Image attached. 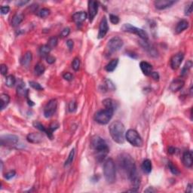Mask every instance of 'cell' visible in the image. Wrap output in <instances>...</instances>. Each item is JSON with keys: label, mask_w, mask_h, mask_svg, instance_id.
Segmentation results:
<instances>
[{"label": "cell", "mask_w": 193, "mask_h": 193, "mask_svg": "<svg viewBox=\"0 0 193 193\" xmlns=\"http://www.w3.org/2000/svg\"><path fill=\"white\" fill-rule=\"evenodd\" d=\"M118 162L120 170L124 172L133 186V189L129 191L137 192L140 185V180L138 177L137 168L133 159L128 154L122 153L118 156Z\"/></svg>", "instance_id": "obj_1"}, {"label": "cell", "mask_w": 193, "mask_h": 193, "mask_svg": "<svg viewBox=\"0 0 193 193\" xmlns=\"http://www.w3.org/2000/svg\"><path fill=\"white\" fill-rule=\"evenodd\" d=\"M91 146L96 153V158L98 162H102L107 157L110 149L107 142L100 136H94L91 139Z\"/></svg>", "instance_id": "obj_2"}, {"label": "cell", "mask_w": 193, "mask_h": 193, "mask_svg": "<svg viewBox=\"0 0 193 193\" xmlns=\"http://www.w3.org/2000/svg\"><path fill=\"white\" fill-rule=\"evenodd\" d=\"M112 138L116 143L123 144L125 140V128L121 121H115L109 127Z\"/></svg>", "instance_id": "obj_3"}, {"label": "cell", "mask_w": 193, "mask_h": 193, "mask_svg": "<svg viewBox=\"0 0 193 193\" xmlns=\"http://www.w3.org/2000/svg\"><path fill=\"white\" fill-rule=\"evenodd\" d=\"M104 175L108 183H114L116 179V165L113 159H108L104 165Z\"/></svg>", "instance_id": "obj_4"}, {"label": "cell", "mask_w": 193, "mask_h": 193, "mask_svg": "<svg viewBox=\"0 0 193 193\" xmlns=\"http://www.w3.org/2000/svg\"><path fill=\"white\" fill-rule=\"evenodd\" d=\"M114 110H113V109L107 108H106L105 110H100L95 114L94 119L100 124H108L109 121L113 118Z\"/></svg>", "instance_id": "obj_5"}, {"label": "cell", "mask_w": 193, "mask_h": 193, "mask_svg": "<svg viewBox=\"0 0 193 193\" xmlns=\"http://www.w3.org/2000/svg\"><path fill=\"white\" fill-rule=\"evenodd\" d=\"M125 139L130 144L136 147H140L143 146V140L137 130L133 129H129L125 133Z\"/></svg>", "instance_id": "obj_6"}, {"label": "cell", "mask_w": 193, "mask_h": 193, "mask_svg": "<svg viewBox=\"0 0 193 193\" xmlns=\"http://www.w3.org/2000/svg\"><path fill=\"white\" fill-rule=\"evenodd\" d=\"M121 30H123L125 33H133V34H136L142 39L144 41H147L148 40V34L145 30H142V29L137 28L136 27H133V26L130 25V24H125L122 26L121 27Z\"/></svg>", "instance_id": "obj_7"}, {"label": "cell", "mask_w": 193, "mask_h": 193, "mask_svg": "<svg viewBox=\"0 0 193 193\" xmlns=\"http://www.w3.org/2000/svg\"><path fill=\"white\" fill-rule=\"evenodd\" d=\"M123 44H124V42H123V40L121 39V38L118 37V36H115V37L112 38L107 43V51L110 54H113L114 52L118 51V50H120L122 48Z\"/></svg>", "instance_id": "obj_8"}, {"label": "cell", "mask_w": 193, "mask_h": 193, "mask_svg": "<svg viewBox=\"0 0 193 193\" xmlns=\"http://www.w3.org/2000/svg\"><path fill=\"white\" fill-rule=\"evenodd\" d=\"M1 145L5 146H14L17 144L19 137L14 134H6L1 137Z\"/></svg>", "instance_id": "obj_9"}, {"label": "cell", "mask_w": 193, "mask_h": 193, "mask_svg": "<svg viewBox=\"0 0 193 193\" xmlns=\"http://www.w3.org/2000/svg\"><path fill=\"white\" fill-rule=\"evenodd\" d=\"M57 108V101L56 99H52L47 103L44 108V116L45 118H50L56 112Z\"/></svg>", "instance_id": "obj_10"}, {"label": "cell", "mask_w": 193, "mask_h": 193, "mask_svg": "<svg viewBox=\"0 0 193 193\" xmlns=\"http://www.w3.org/2000/svg\"><path fill=\"white\" fill-rule=\"evenodd\" d=\"M88 19L90 22H92L95 16L97 15L99 8V4L96 1H89L88 2Z\"/></svg>", "instance_id": "obj_11"}, {"label": "cell", "mask_w": 193, "mask_h": 193, "mask_svg": "<svg viewBox=\"0 0 193 193\" xmlns=\"http://www.w3.org/2000/svg\"><path fill=\"white\" fill-rule=\"evenodd\" d=\"M184 58V54L182 52L176 54L171 57V66L174 70H176L180 67Z\"/></svg>", "instance_id": "obj_12"}, {"label": "cell", "mask_w": 193, "mask_h": 193, "mask_svg": "<svg viewBox=\"0 0 193 193\" xmlns=\"http://www.w3.org/2000/svg\"><path fill=\"white\" fill-rule=\"evenodd\" d=\"M108 30V21H107V17L104 16L102 18V20H101V23H100L99 32H98V39H103L104 37H105Z\"/></svg>", "instance_id": "obj_13"}, {"label": "cell", "mask_w": 193, "mask_h": 193, "mask_svg": "<svg viewBox=\"0 0 193 193\" xmlns=\"http://www.w3.org/2000/svg\"><path fill=\"white\" fill-rule=\"evenodd\" d=\"M175 3L176 2L172 0H159L154 2V5L158 10H165L166 8H171Z\"/></svg>", "instance_id": "obj_14"}, {"label": "cell", "mask_w": 193, "mask_h": 193, "mask_svg": "<svg viewBox=\"0 0 193 193\" xmlns=\"http://www.w3.org/2000/svg\"><path fill=\"white\" fill-rule=\"evenodd\" d=\"M183 163L187 168H191L193 165L192 152L191 150L186 151L183 155Z\"/></svg>", "instance_id": "obj_15"}, {"label": "cell", "mask_w": 193, "mask_h": 193, "mask_svg": "<svg viewBox=\"0 0 193 193\" xmlns=\"http://www.w3.org/2000/svg\"><path fill=\"white\" fill-rule=\"evenodd\" d=\"M185 82L181 79H177L171 82L169 88L172 92H177L183 88Z\"/></svg>", "instance_id": "obj_16"}, {"label": "cell", "mask_w": 193, "mask_h": 193, "mask_svg": "<svg viewBox=\"0 0 193 193\" xmlns=\"http://www.w3.org/2000/svg\"><path fill=\"white\" fill-rule=\"evenodd\" d=\"M72 18L73 21H75L76 24H82L88 18V14L85 11H78V12H75V14H72Z\"/></svg>", "instance_id": "obj_17"}, {"label": "cell", "mask_w": 193, "mask_h": 193, "mask_svg": "<svg viewBox=\"0 0 193 193\" xmlns=\"http://www.w3.org/2000/svg\"><path fill=\"white\" fill-rule=\"evenodd\" d=\"M43 137L39 133H30L27 135V140L29 143H39L42 141Z\"/></svg>", "instance_id": "obj_18"}, {"label": "cell", "mask_w": 193, "mask_h": 193, "mask_svg": "<svg viewBox=\"0 0 193 193\" xmlns=\"http://www.w3.org/2000/svg\"><path fill=\"white\" fill-rule=\"evenodd\" d=\"M140 67L145 75H150L152 72V66L148 62L141 61L140 63Z\"/></svg>", "instance_id": "obj_19"}, {"label": "cell", "mask_w": 193, "mask_h": 193, "mask_svg": "<svg viewBox=\"0 0 193 193\" xmlns=\"http://www.w3.org/2000/svg\"><path fill=\"white\" fill-rule=\"evenodd\" d=\"M189 27V22L186 20H181L180 21L177 23L175 28V32L177 34H180L182 32H183L184 30H186Z\"/></svg>", "instance_id": "obj_20"}, {"label": "cell", "mask_w": 193, "mask_h": 193, "mask_svg": "<svg viewBox=\"0 0 193 193\" xmlns=\"http://www.w3.org/2000/svg\"><path fill=\"white\" fill-rule=\"evenodd\" d=\"M24 14H16L15 15H14V17H12V20H11V25L14 27H17V26H19L22 23V21H24Z\"/></svg>", "instance_id": "obj_21"}, {"label": "cell", "mask_w": 193, "mask_h": 193, "mask_svg": "<svg viewBox=\"0 0 193 193\" xmlns=\"http://www.w3.org/2000/svg\"><path fill=\"white\" fill-rule=\"evenodd\" d=\"M33 59V54L31 51H27L24 54L23 58L21 59V64L24 66H28L31 63Z\"/></svg>", "instance_id": "obj_22"}, {"label": "cell", "mask_w": 193, "mask_h": 193, "mask_svg": "<svg viewBox=\"0 0 193 193\" xmlns=\"http://www.w3.org/2000/svg\"><path fill=\"white\" fill-rule=\"evenodd\" d=\"M118 59H113L111 61L109 62L105 66V69L106 71L109 72H112L115 70V69H116L117 66H118Z\"/></svg>", "instance_id": "obj_23"}, {"label": "cell", "mask_w": 193, "mask_h": 193, "mask_svg": "<svg viewBox=\"0 0 193 193\" xmlns=\"http://www.w3.org/2000/svg\"><path fill=\"white\" fill-rule=\"evenodd\" d=\"M1 98V110L6 108L10 103V96L7 94H2L0 96Z\"/></svg>", "instance_id": "obj_24"}, {"label": "cell", "mask_w": 193, "mask_h": 193, "mask_svg": "<svg viewBox=\"0 0 193 193\" xmlns=\"http://www.w3.org/2000/svg\"><path fill=\"white\" fill-rule=\"evenodd\" d=\"M152 162H151L149 159H146L143 162V164H142V169L144 171L146 174H149L152 171Z\"/></svg>", "instance_id": "obj_25"}, {"label": "cell", "mask_w": 193, "mask_h": 193, "mask_svg": "<svg viewBox=\"0 0 193 193\" xmlns=\"http://www.w3.org/2000/svg\"><path fill=\"white\" fill-rule=\"evenodd\" d=\"M59 124H57V123H52L50 126L47 128V132H46V134H47L48 137L51 140L53 138V132L55 130L58 128Z\"/></svg>", "instance_id": "obj_26"}, {"label": "cell", "mask_w": 193, "mask_h": 193, "mask_svg": "<svg viewBox=\"0 0 193 193\" xmlns=\"http://www.w3.org/2000/svg\"><path fill=\"white\" fill-rule=\"evenodd\" d=\"M51 50V48L48 45H44L40 47L39 54L41 55V57H46L49 55Z\"/></svg>", "instance_id": "obj_27"}, {"label": "cell", "mask_w": 193, "mask_h": 193, "mask_svg": "<svg viewBox=\"0 0 193 193\" xmlns=\"http://www.w3.org/2000/svg\"><path fill=\"white\" fill-rule=\"evenodd\" d=\"M45 71V67L41 63H38L34 67V72L36 75H41Z\"/></svg>", "instance_id": "obj_28"}, {"label": "cell", "mask_w": 193, "mask_h": 193, "mask_svg": "<svg viewBox=\"0 0 193 193\" xmlns=\"http://www.w3.org/2000/svg\"><path fill=\"white\" fill-rule=\"evenodd\" d=\"M16 83V79L15 77L13 75H9L6 77L5 79V85L8 86V88H12L14 86Z\"/></svg>", "instance_id": "obj_29"}, {"label": "cell", "mask_w": 193, "mask_h": 193, "mask_svg": "<svg viewBox=\"0 0 193 193\" xmlns=\"http://www.w3.org/2000/svg\"><path fill=\"white\" fill-rule=\"evenodd\" d=\"M17 94L20 96H25V97H27L28 96V90L26 89L25 85L24 84H21L17 88Z\"/></svg>", "instance_id": "obj_30"}, {"label": "cell", "mask_w": 193, "mask_h": 193, "mask_svg": "<svg viewBox=\"0 0 193 193\" xmlns=\"http://www.w3.org/2000/svg\"><path fill=\"white\" fill-rule=\"evenodd\" d=\"M103 104L105 107V108L107 109H113L115 110V101L113 100L110 99V98H107V99H105L103 101Z\"/></svg>", "instance_id": "obj_31"}, {"label": "cell", "mask_w": 193, "mask_h": 193, "mask_svg": "<svg viewBox=\"0 0 193 193\" xmlns=\"http://www.w3.org/2000/svg\"><path fill=\"white\" fill-rule=\"evenodd\" d=\"M192 60H188V61L186 63V64L184 65L183 67L181 75H182L183 76L186 75L189 71V69L192 68Z\"/></svg>", "instance_id": "obj_32"}, {"label": "cell", "mask_w": 193, "mask_h": 193, "mask_svg": "<svg viewBox=\"0 0 193 193\" xmlns=\"http://www.w3.org/2000/svg\"><path fill=\"white\" fill-rule=\"evenodd\" d=\"M74 156H75V149H72V150L70 151V152H69L67 159H66V162H65L64 163L65 167L69 166V165H71V164L72 163V162H73L74 160Z\"/></svg>", "instance_id": "obj_33"}, {"label": "cell", "mask_w": 193, "mask_h": 193, "mask_svg": "<svg viewBox=\"0 0 193 193\" xmlns=\"http://www.w3.org/2000/svg\"><path fill=\"white\" fill-rule=\"evenodd\" d=\"M58 43V39L56 36H53V37H51L49 39V40L48 41V45L51 48H53L56 47Z\"/></svg>", "instance_id": "obj_34"}, {"label": "cell", "mask_w": 193, "mask_h": 193, "mask_svg": "<svg viewBox=\"0 0 193 193\" xmlns=\"http://www.w3.org/2000/svg\"><path fill=\"white\" fill-rule=\"evenodd\" d=\"M50 13L51 11L48 8H43L38 12V15L40 17H42V18H45V17H47L50 14Z\"/></svg>", "instance_id": "obj_35"}, {"label": "cell", "mask_w": 193, "mask_h": 193, "mask_svg": "<svg viewBox=\"0 0 193 193\" xmlns=\"http://www.w3.org/2000/svg\"><path fill=\"white\" fill-rule=\"evenodd\" d=\"M168 167H169L170 171H171V172L173 174L179 175L180 174V171L178 170V168H177V167L175 166V165H174L171 162H168Z\"/></svg>", "instance_id": "obj_36"}, {"label": "cell", "mask_w": 193, "mask_h": 193, "mask_svg": "<svg viewBox=\"0 0 193 193\" xmlns=\"http://www.w3.org/2000/svg\"><path fill=\"white\" fill-rule=\"evenodd\" d=\"M33 126H34L36 128H37L38 130H39L40 131L42 132H44V133H46V132H47V128H46L45 127L44 125H43L42 123L39 122V121H35L34 122H33Z\"/></svg>", "instance_id": "obj_37"}, {"label": "cell", "mask_w": 193, "mask_h": 193, "mask_svg": "<svg viewBox=\"0 0 193 193\" xmlns=\"http://www.w3.org/2000/svg\"><path fill=\"white\" fill-rule=\"evenodd\" d=\"M72 68L75 71H78L79 69V68H80V60H79V57H75L72 60Z\"/></svg>", "instance_id": "obj_38"}, {"label": "cell", "mask_w": 193, "mask_h": 193, "mask_svg": "<svg viewBox=\"0 0 193 193\" xmlns=\"http://www.w3.org/2000/svg\"><path fill=\"white\" fill-rule=\"evenodd\" d=\"M29 84H30V85L32 88L37 90V91H42V90H43V88L41 86V85L39 83H38V82H34V81H30V82H29Z\"/></svg>", "instance_id": "obj_39"}, {"label": "cell", "mask_w": 193, "mask_h": 193, "mask_svg": "<svg viewBox=\"0 0 193 193\" xmlns=\"http://www.w3.org/2000/svg\"><path fill=\"white\" fill-rule=\"evenodd\" d=\"M77 109V104L75 101H71L68 105V110L70 113H74Z\"/></svg>", "instance_id": "obj_40"}, {"label": "cell", "mask_w": 193, "mask_h": 193, "mask_svg": "<svg viewBox=\"0 0 193 193\" xmlns=\"http://www.w3.org/2000/svg\"><path fill=\"white\" fill-rule=\"evenodd\" d=\"M110 21L112 24H118V23H119V17H118V16L115 15V14H110Z\"/></svg>", "instance_id": "obj_41"}, {"label": "cell", "mask_w": 193, "mask_h": 193, "mask_svg": "<svg viewBox=\"0 0 193 193\" xmlns=\"http://www.w3.org/2000/svg\"><path fill=\"white\" fill-rule=\"evenodd\" d=\"M192 5H193V2H191L189 5L186 6L185 10H184V12H185L184 14H185V15L189 16L192 14Z\"/></svg>", "instance_id": "obj_42"}, {"label": "cell", "mask_w": 193, "mask_h": 193, "mask_svg": "<svg viewBox=\"0 0 193 193\" xmlns=\"http://www.w3.org/2000/svg\"><path fill=\"white\" fill-rule=\"evenodd\" d=\"M69 33H70V29H69V27H65V28L63 29V30L61 31L60 36H61L62 38H64L69 36Z\"/></svg>", "instance_id": "obj_43"}, {"label": "cell", "mask_w": 193, "mask_h": 193, "mask_svg": "<svg viewBox=\"0 0 193 193\" xmlns=\"http://www.w3.org/2000/svg\"><path fill=\"white\" fill-rule=\"evenodd\" d=\"M16 175V172L14 171H9V172L6 173L5 174V178L6 180H9L12 179V178H14V177H15Z\"/></svg>", "instance_id": "obj_44"}, {"label": "cell", "mask_w": 193, "mask_h": 193, "mask_svg": "<svg viewBox=\"0 0 193 193\" xmlns=\"http://www.w3.org/2000/svg\"><path fill=\"white\" fill-rule=\"evenodd\" d=\"M105 85H106V88H109V90H114L115 89L114 84H113V82H112V81H110V79H106Z\"/></svg>", "instance_id": "obj_45"}, {"label": "cell", "mask_w": 193, "mask_h": 193, "mask_svg": "<svg viewBox=\"0 0 193 193\" xmlns=\"http://www.w3.org/2000/svg\"><path fill=\"white\" fill-rule=\"evenodd\" d=\"M63 78L66 81H72L73 79V75H72V73L70 72H65L63 75Z\"/></svg>", "instance_id": "obj_46"}, {"label": "cell", "mask_w": 193, "mask_h": 193, "mask_svg": "<svg viewBox=\"0 0 193 193\" xmlns=\"http://www.w3.org/2000/svg\"><path fill=\"white\" fill-rule=\"evenodd\" d=\"M45 60L48 63H49V64H53L55 62V60H56V59H55L54 57L51 56V55H48V56H47L45 57Z\"/></svg>", "instance_id": "obj_47"}, {"label": "cell", "mask_w": 193, "mask_h": 193, "mask_svg": "<svg viewBox=\"0 0 193 193\" xmlns=\"http://www.w3.org/2000/svg\"><path fill=\"white\" fill-rule=\"evenodd\" d=\"M0 71L2 75H6L7 72H8V66L5 64H2L0 67Z\"/></svg>", "instance_id": "obj_48"}, {"label": "cell", "mask_w": 193, "mask_h": 193, "mask_svg": "<svg viewBox=\"0 0 193 193\" xmlns=\"http://www.w3.org/2000/svg\"><path fill=\"white\" fill-rule=\"evenodd\" d=\"M10 11L9 6L6 5V6H2L1 8H0V11H1V14H7Z\"/></svg>", "instance_id": "obj_49"}, {"label": "cell", "mask_w": 193, "mask_h": 193, "mask_svg": "<svg viewBox=\"0 0 193 193\" xmlns=\"http://www.w3.org/2000/svg\"><path fill=\"white\" fill-rule=\"evenodd\" d=\"M66 45H67L68 48L69 49V51H72L74 47V42L72 39H69L66 41Z\"/></svg>", "instance_id": "obj_50"}, {"label": "cell", "mask_w": 193, "mask_h": 193, "mask_svg": "<svg viewBox=\"0 0 193 193\" xmlns=\"http://www.w3.org/2000/svg\"><path fill=\"white\" fill-rule=\"evenodd\" d=\"M150 75L152 76V78L154 79V80H156V81L159 80V74L157 72H152Z\"/></svg>", "instance_id": "obj_51"}, {"label": "cell", "mask_w": 193, "mask_h": 193, "mask_svg": "<svg viewBox=\"0 0 193 193\" xmlns=\"http://www.w3.org/2000/svg\"><path fill=\"white\" fill-rule=\"evenodd\" d=\"M28 2H29L28 1H17V2H16V5L19 7H21V6H24V5L27 4Z\"/></svg>", "instance_id": "obj_52"}, {"label": "cell", "mask_w": 193, "mask_h": 193, "mask_svg": "<svg viewBox=\"0 0 193 193\" xmlns=\"http://www.w3.org/2000/svg\"><path fill=\"white\" fill-rule=\"evenodd\" d=\"M186 192H188V193H192V185L191 183L188 184Z\"/></svg>", "instance_id": "obj_53"}, {"label": "cell", "mask_w": 193, "mask_h": 193, "mask_svg": "<svg viewBox=\"0 0 193 193\" xmlns=\"http://www.w3.org/2000/svg\"><path fill=\"white\" fill-rule=\"evenodd\" d=\"M168 152L170 154H174L176 152V149L174 147H169L168 148Z\"/></svg>", "instance_id": "obj_54"}, {"label": "cell", "mask_w": 193, "mask_h": 193, "mask_svg": "<svg viewBox=\"0 0 193 193\" xmlns=\"http://www.w3.org/2000/svg\"><path fill=\"white\" fill-rule=\"evenodd\" d=\"M156 192V190L154 189L152 187H149L147 189L144 190V192Z\"/></svg>", "instance_id": "obj_55"}]
</instances>
